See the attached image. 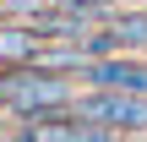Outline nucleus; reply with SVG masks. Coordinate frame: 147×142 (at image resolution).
Masks as SVG:
<instances>
[{
    "instance_id": "f257e3e1",
    "label": "nucleus",
    "mask_w": 147,
    "mask_h": 142,
    "mask_svg": "<svg viewBox=\"0 0 147 142\" xmlns=\"http://www.w3.org/2000/svg\"><path fill=\"white\" fill-rule=\"evenodd\" d=\"M0 104L22 120H44L55 109H71V88H65V77H55L44 66H16L0 77Z\"/></svg>"
},
{
    "instance_id": "f03ea898",
    "label": "nucleus",
    "mask_w": 147,
    "mask_h": 142,
    "mask_svg": "<svg viewBox=\"0 0 147 142\" xmlns=\"http://www.w3.org/2000/svg\"><path fill=\"white\" fill-rule=\"evenodd\" d=\"M71 109H76V115H87V120H98V126H109V131H120V137L147 131V93H109V88H87L82 99H71Z\"/></svg>"
},
{
    "instance_id": "7ed1b4c3",
    "label": "nucleus",
    "mask_w": 147,
    "mask_h": 142,
    "mask_svg": "<svg viewBox=\"0 0 147 142\" xmlns=\"http://www.w3.org/2000/svg\"><path fill=\"white\" fill-rule=\"evenodd\" d=\"M22 142H120V131H109V126L76 115V109H55L44 120H27Z\"/></svg>"
},
{
    "instance_id": "20e7f679",
    "label": "nucleus",
    "mask_w": 147,
    "mask_h": 142,
    "mask_svg": "<svg viewBox=\"0 0 147 142\" xmlns=\"http://www.w3.org/2000/svg\"><path fill=\"white\" fill-rule=\"evenodd\" d=\"M87 88H109V93H147V60L142 55H104L87 71Z\"/></svg>"
},
{
    "instance_id": "39448f33",
    "label": "nucleus",
    "mask_w": 147,
    "mask_h": 142,
    "mask_svg": "<svg viewBox=\"0 0 147 142\" xmlns=\"http://www.w3.org/2000/svg\"><path fill=\"white\" fill-rule=\"evenodd\" d=\"M87 49H93V60H104V55H136V49H147V11H125V16H115L109 27H98V33L87 38Z\"/></svg>"
},
{
    "instance_id": "423d86ee",
    "label": "nucleus",
    "mask_w": 147,
    "mask_h": 142,
    "mask_svg": "<svg viewBox=\"0 0 147 142\" xmlns=\"http://www.w3.org/2000/svg\"><path fill=\"white\" fill-rule=\"evenodd\" d=\"M38 55H44V33H38L33 22H11V27H0V66H5V71H16V66H38Z\"/></svg>"
},
{
    "instance_id": "0eeeda50",
    "label": "nucleus",
    "mask_w": 147,
    "mask_h": 142,
    "mask_svg": "<svg viewBox=\"0 0 147 142\" xmlns=\"http://www.w3.org/2000/svg\"><path fill=\"white\" fill-rule=\"evenodd\" d=\"M60 5H71V11H87V16H109V5H115V0H60Z\"/></svg>"
}]
</instances>
